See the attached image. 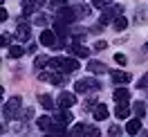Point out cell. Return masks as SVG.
Here are the masks:
<instances>
[{
	"mask_svg": "<svg viewBox=\"0 0 148 137\" xmlns=\"http://www.w3.org/2000/svg\"><path fill=\"white\" fill-rule=\"evenodd\" d=\"M126 25H128V20L123 18V16L114 18V29H117V32H123V29H126Z\"/></svg>",
	"mask_w": 148,
	"mask_h": 137,
	"instance_id": "obj_22",
	"label": "cell"
},
{
	"mask_svg": "<svg viewBox=\"0 0 148 137\" xmlns=\"http://www.w3.org/2000/svg\"><path fill=\"white\" fill-rule=\"evenodd\" d=\"M114 115H117V119H126L130 115V110L126 103H117V110H114Z\"/></svg>",
	"mask_w": 148,
	"mask_h": 137,
	"instance_id": "obj_18",
	"label": "cell"
},
{
	"mask_svg": "<svg viewBox=\"0 0 148 137\" xmlns=\"http://www.w3.org/2000/svg\"><path fill=\"white\" fill-rule=\"evenodd\" d=\"M20 97H11V101H7L5 103V117H16L18 115V110H20Z\"/></svg>",
	"mask_w": 148,
	"mask_h": 137,
	"instance_id": "obj_4",
	"label": "cell"
},
{
	"mask_svg": "<svg viewBox=\"0 0 148 137\" xmlns=\"http://www.w3.org/2000/svg\"><path fill=\"white\" fill-rule=\"evenodd\" d=\"M52 126V117H38V128H40V130H47V128Z\"/></svg>",
	"mask_w": 148,
	"mask_h": 137,
	"instance_id": "obj_21",
	"label": "cell"
},
{
	"mask_svg": "<svg viewBox=\"0 0 148 137\" xmlns=\"http://www.w3.org/2000/svg\"><path fill=\"white\" fill-rule=\"evenodd\" d=\"M70 50H72V54L76 56V59H85V56L90 54V50H88V47H83V45H79L76 41H74L72 45H70Z\"/></svg>",
	"mask_w": 148,
	"mask_h": 137,
	"instance_id": "obj_10",
	"label": "cell"
},
{
	"mask_svg": "<svg viewBox=\"0 0 148 137\" xmlns=\"http://www.w3.org/2000/svg\"><path fill=\"white\" fill-rule=\"evenodd\" d=\"M72 119H74V115L67 108H63L58 115H56V124H63V126H65V124H72Z\"/></svg>",
	"mask_w": 148,
	"mask_h": 137,
	"instance_id": "obj_11",
	"label": "cell"
},
{
	"mask_svg": "<svg viewBox=\"0 0 148 137\" xmlns=\"http://www.w3.org/2000/svg\"><path fill=\"white\" fill-rule=\"evenodd\" d=\"M40 106H43L45 110H52V108H54V101H52V97H49V94H40Z\"/></svg>",
	"mask_w": 148,
	"mask_h": 137,
	"instance_id": "obj_20",
	"label": "cell"
},
{
	"mask_svg": "<svg viewBox=\"0 0 148 137\" xmlns=\"http://www.w3.org/2000/svg\"><path fill=\"white\" fill-rule=\"evenodd\" d=\"M83 130H85L83 124H76V126L70 130V137H81V135H83Z\"/></svg>",
	"mask_w": 148,
	"mask_h": 137,
	"instance_id": "obj_23",
	"label": "cell"
},
{
	"mask_svg": "<svg viewBox=\"0 0 148 137\" xmlns=\"http://www.w3.org/2000/svg\"><path fill=\"white\" fill-rule=\"evenodd\" d=\"M121 11H123V7H110V9H106V14L101 16V25L108 23V20H112V18H119Z\"/></svg>",
	"mask_w": 148,
	"mask_h": 137,
	"instance_id": "obj_8",
	"label": "cell"
},
{
	"mask_svg": "<svg viewBox=\"0 0 148 137\" xmlns=\"http://www.w3.org/2000/svg\"><path fill=\"white\" fill-rule=\"evenodd\" d=\"M119 133H121L119 126H110L108 128V137H119Z\"/></svg>",
	"mask_w": 148,
	"mask_h": 137,
	"instance_id": "obj_28",
	"label": "cell"
},
{
	"mask_svg": "<svg viewBox=\"0 0 148 137\" xmlns=\"http://www.w3.org/2000/svg\"><path fill=\"white\" fill-rule=\"evenodd\" d=\"M16 38H18V41H29V25H18Z\"/></svg>",
	"mask_w": 148,
	"mask_h": 137,
	"instance_id": "obj_16",
	"label": "cell"
},
{
	"mask_svg": "<svg viewBox=\"0 0 148 137\" xmlns=\"http://www.w3.org/2000/svg\"><path fill=\"white\" fill-rule=\"evenodd\" d=\"M40 81H49L52 85H58V83L63 81V76H61L58 72H43L40 74Z\"/></svg>",
	"mask_w": 148,
	"mask_h": 137,
	"instance_id": "obj_9",
	"label": "cell"
},
{
	"mask_svg": "<svg viewBox=\"0 0 148 137\" xmlns=\"http://www.w3.org/2000/svg\"><path fill=\"white\" fill-rule=\"evenodd\" d=\"M106 47H108V43H106V41H99V43L94 45V50H106Z\"/></svg>",
	"mask_w": 148,
	"mask_h": 137,
	"instance_id": "obj_31",
	"label": "cell"
},
{
	"mask_svg": "<svg viewBox=\"0 0 148 137\" xmlns=\"http://www.w3.org/2000/svg\"><path fill=\"white\" fill-rule=\"evenodd\" d=\"M132 110H135V115H137V117H144V112H146V106H144L141 101H137V103L132 106Z\"/></svg>",
	"mask_w": 148,
	"mask_h": 137,
	"instance_id": "obj_25",
	"label": "cell"
},
{
	"mask_svg": "<svg viewBox=\"0 0 148 137\" xmlns=\"http://www.w3.org/2000/svg\"><path fill=\"white\" fill-rule=\"evenodd\" d=\"M101 88V83L94 81V79H81V81L74 83V90L76 92H88V90H99Z\"/></svg>",
	"mask_w": 148,
	"mask_h": 137,
	"instance_id": "obj_2",
	"label": "cell"
},
{
	"mask_svg": "<svg viewBox=\"0 0 148 137\" xmlns=\"http://www.w3.org/2000/svg\"><path fill=\"white\" fill-rule=\"evenodd\" d=\"M114 61L119 65H126V54H114Z\"/></svg>",
	"mask_w": 148,
	"mask_h": 137,
	"instance_id": "obj_30",
	"label": "cell"
},
{
	"mask_svg": "<svg viewBox=\"0 0 148 137\" xmlns=\"http://www.w3.org/2000/svg\"><path fill=\"white\" fill-rule=\"evenodd\" d=\"M139 130H141V119H130L128 124H126V133H130V135H137Z\"/></svg>",
	"mask_w": 148,
	"mask_h": 137,
	"instance_id": "obj_14",
	"label": "cell"
},
{
	"mask_svg": "<svg viewBox=\"0 0 148 137\" xmlns=\"http://www.w3.org/2000/svg\"><path fill=\"white\" fill-rule=\"evenodd\" d=\"M112 0H92V5L97 7V9H103V7H108Z\"/></svg>",
	"mask_w": 148,
	"mask_h": 137,
	"instance_id": "obj_27",
	"label": "cell"
},
{
	"mask_svg": "<svg viewBox=\"0 0 148 137\" xmlns=\"http://www.w3.org/2000/svg\"><path fill=\"white\" fill-rule=\"evenodd\" d=\"M88 70H90L92 74H103L108 67H106L103 63H99V61H90V63H88Z\"/></svg>",
	"mask_w": 148,
	"mask_h": 137,
	"instance_id": "obj_15",
	"label": "cell"
},
{
	"mask_svg": "<svg viewBox=\"0 0 148 137\" xmlns=\"http://www.w3.org/2000/svg\"><path fill=\"white\" fill-rule=\"evenodd\" d=\"M137 88H148V72L139 79V83H137Z\"/></svg>",
	"mask_w": 148,
	"mask_h": 137,
	"instance_id": "obj_29",
	"label": "cell"
},
{
	"mask_svg": "<svg viewBox=\"0 0 148 137\" xmlns=\"http://www.w3.org/2000/svg\"><path fill=\"white\" fill-rule=\"evenodd\" d=\"M110 76H112V81L117 83V85H123V83L130 81V74L128 72H121V70H112Z\"/></svg>",
	"mask_w": 148,
	"mask_h": 137,
	"instance_id": "obj_7",
	"label": "cell"
},
{
	"mask_svg": "<svg viewBox=\"0 0 148 137\" xmlns=\"http://www.w3.org/2000/svg\"><path fill=\"white\" fill-rule=\"evenodd\" d=\"M141 137H148V133H141Z\"/></svg>",
	"mask_w": 148,
	"mask_h": 137,
	"instance_id": "obj_32",
	"label": "cell"
},
{
	"mask_svg": "<svg viewBox=\"0 0 148 137\" xmlns=\"http://www.w3.org/2000/svg\"><path fill=\"white\" fill-rule=\"evenodd\" d=\"M81 137H99V130H97L94 126H85V130H83Z\"/></svg>",
	"mask_w": 148,
	"mask_h": 137,
	"instance_id": "obj_24",
	"label": "cell"
},
{
	"mask_svg": "<svg viewBox=\"0 0 148 137\" xmlns=\"http://www.w3.org/2000/svg\"><path fill=\"white\" fill-rule=\"evenodd\" d=\"M49 61H52V59H47V56H36V67L38 70H40V67H45V65H49Z\"/></svg>",
	"mask_w": 148,
	"mask_h": 137,
	"instance_id": "obj_26",
	"label": "cell"
},
{
	"mask_svg": "<svg viewBox=\"0 0 148 137\" xmlns=\"http://www.w3.org/2000/svg\"><path fill=\"white\" fill-rule=\"evenodd\" d=\"M56 32H52V29H45L43 34H40V45L45 47H56Z\"/></svg>",
	"mask_w": 148,
	"mask_h": 137,
	"instance_id": "obj_5",
	"label": "cell"
},
{
	"mask_svg": "<svg viewBox=\"0 0 148 137\" xmlns=\"http://www.w3.org/2000/svg\"><path fill=\"white\" fill-rule=\"evenodd\" d=\"M54 32H56V36L65 38L67 34H70V27H67V23H63V20H56L54 23Z\"/></svg>",
	"mask_w": 148,
	"mask_h": 137,
	"instance_id": "obj_13",
	"label": "cell"
},
{
	"mask_svg": "<svg viewBox=\"0 0 148 137\" xmlns=\"http://www.w3.org/2000/svg\"><path fill=\"white\" fill-rule=\"evenodd\" d=\"M92 115H94V119H97V121H103V119L108 117V106L97 103V106H94V110H92Z\"/></svg>",
	"mask_w": 148,
	"mask_h": 137,
	"instance_id": "obj_12",
	"label": "cell"
},
{
	"mask_svg": "<svg viewBox=\"0 0 148 137\" xmlns=\"http://www.w3.org/2000/svg\"><path fill=\"white\" fill-rule=\"evenodd\" d=\"M128 90H123V88H117V90H114V101H117V103H126V101H128Z\"/></svg>",
	"mask_w": 148,
	"mask_h": 137,
	"instance_id": "obj_17",
	"label": "cell"
},
{
	"mask_svg": "<svg viewBox=\"0 0 148 137\" xmlns=\"http://www.w3.org/2000/svg\"><path fill=\"white\" fill-rule=\"evenodd\" d=\"M79 18L76 16V9L74 7H58V20H63V23H74V20Z\"/></svg>",
	"mask_w": 148,
	"mask_h": 137,
	"instance_id": "obj_3",
	"label": "cell"
},
{
	"mask_svg": "<svg viewBox=\"0 0 148 137\" xmlns=\"http://www.w3.org/2000/svg\"><path fill=\"white\" fill-rule=\"evenodd\" d=\"M49 67L61 70V72H74V70H79V61H76L74 56H67V59L56 56V59H52V61H49Z\"/></svg>",
	"mask_w": 148,
	"mask_h": 137,
	"instance_id": "obj_1",
	"label": "cell"
},
{
	"mask_svg": "<svg viewBox=\"0 0 148 137\" xmlns=\"http://www.w3.org/2000/svg\"><path fill=\"white\" fill-rule=\"evenodd\" d=\"M76 103V97H74L72 92H61V97H58V106L61 108H70Z\"/></svg>",
	"mask_w": 148,
	"mask_h": 137,
	"instance_id": "obj_6",
	"label": "cell"
},
{
	"mask_svg": "<svg viewBox=\"0 0 148 137\" xmlns=\"http://www.w3.org/2000/svg\"><path fill=\"white\" fill-rule=\"evenodd\" d=\"M23 54H25V47H20V45H11L9 47V56L11 59H20Z\"/></svg>",
	"mask_w": 148,
	"mask_h": 137,
	"instance_id": "obj_19",
	"label": "cell"
}]
</instances>
